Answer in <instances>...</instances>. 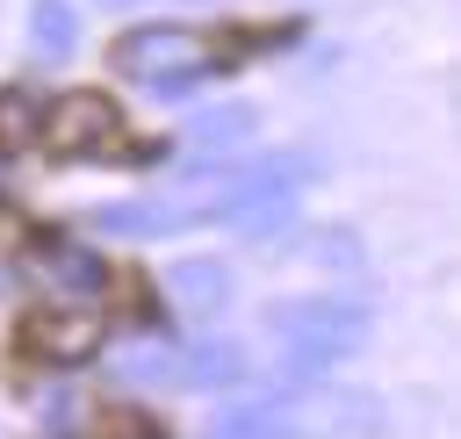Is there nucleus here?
<instances>
[{"label":"nucleus","mask_w":461,"mask_h":439,"mask_svg":"<svg viewBox=\"0 0 461 439\" xmlns=\"http://www.w3.org/2000/svg\"><path fill=\"white\" fill-rule=\"evenodd\" d=\"M209 439H295V432H288V417L274 403H238V410H223L209 425Z\"/></svg>","instance_id":"9b49d317"},{"label":"nucleus","mask_w":461,"mask_h":439,"mask_svg":"<svg viewBox=\"0 0 461 439\" xmlns=\"http://www.w3.org/2000/svg\"><path fill=\"white\" fill-rule=\"evenodd\" d=\"M115 374H122V381H137V389H151V381H173V345H144V353H130Z\"/></svg>","instance_id":"4468645a"},{"label":"nucleus","mask_w":461,"mask_h":439,"mask_svg":"<svg viewBox=\"0 0 461 439\" xmlns=\"http://www.w3.org/2000/svg\"><path fill=\"white\" fill-rule=\"evenodd\" d=\"M115 130H122V115H115L108 94H58V101H43V137L36 144H50L58 158H94V151L115 144Z\"/></svg>","instance_id":"7ed1b4c3"},{"label":"nucleus","mask_w":461,"mask_h":439,"mask_svg":"<svg viewBox=\"0 0 461 439\" xmlns=\"http://www.w3.org/2000/svg\"><path fill=\"white\" fill-rule=\"evenodd\" d=\"M166 295H173L187 317H209V309H223L230 273H223V259H180V266H166Z\"/></svg>","instance_id":"423d86ee"},{"label":"nucleus","mask_w":461,"mask_h":439,"mask_svg":"<svg viewBox=\"0 0 461 439\" xmlns=\"http://www.w3.org/2000/svg\"><path fill=\"white\" fill-rule=\"evenodd\" d=\"M43 137V94L36 86H7L0 94V151H29Z\"/></svg>","instance_id":"1a4fd4ad"},{"label":"nucleus","mask_w":461,"mask_h":439,"mask_svg":"<svg viewBox=\"0 0 461 439\" xmlns=\"http://www.w3.org/2000/svg\"><path fill=\"white\" fill-rule=\"evenodd\" d=\"M29 43H36V58H72L79 14H72L65 0H36V7H29Z\"/></svg>","instance_id":"9d476101"},{"label":"nucleus","mask_w":461,"mask_h":439,"mask_svg":"<svg viewBox=\"0 0 461 439\" xmlns=\"http://www.w3.org/2000/svg\"><path fill=\"white\" fill-rule=\"evenodd\" d=\"M108 7H122V0H108Z\"/></svg>","instance_id":"dca6fc26"},{"label":"nucleus","mask_w":461,"mask_h":439,"mask_svg":"<svg viewBox=\"0 0 461 439\" xmlns=\"http://www.w3.org/2000/svg\"><path fill=\"white\" fill-rule=\"evenodd\" d=\"M101 338H108V324L94 317V309H43L36 324H29V345L43 353V360H94L101 353Z\"/></svg>","instance_id":"39448f33"},{"label":"nucleus","mask_w":461,"mask_h":439,"mask_svg":"<svg viewBox=\"0 0 461 439\" xmlns=\"http://www.w3.org/2000/svg\"><path fill=\"white\" fill-rule=\"evenodd\" d=\"M245 137H252V108H209V115L187 122V144H194L202 158H230Z\"/></svg>","instance_id":"6e6552de"},{"label":"nucleus","mask_w":461,"mask_h":439,"mask_svg":"<svg viewBox=\"0 0 461 439\" xmlns=\"http://www.w3.org/2000/svg\"><path fill=\"white\" fill-rule=\"evenodd\" d=\"M303 252H310L317 266H331V273H360V237H353V230H317Z\"/></svg>","instance_id":"f8f14e48"},{"label":"nucleus","mask_w":461,"mask_h":439,"mask_svg":"<svg viewBox=\"0 0 461 439\" xmlns=\"http://www.w3.org/2000/svg\"><path fill=\"white\" fill-rule=\"evenodd\" d=\"M274 345H281V396H310L324 367H339V353H353L367 338V309L339 302V295H310V302H274L267 309Z\"/></svg>","instance_id":"f257e3e1"},{"label":"nucleus","mask_w":461,"mask_h":439,"mask_svg":"<svg viewBox=\"0 0 461 439\" xmlns=\"http://www.w3.org/2000/svg\"><path fill=\"white\" fill-rule=\"evenodd\" d=\"M115 72L122 79H144L158 101H180L187 86H202L216 72V58L202 50L194 29H173V22H151V29H130L115 43Z\"/></svg>","instance_id":"f03ea898"},{"label":"nucleus","mask_w":461,"mask_h":439,"mask_svg":"<svg viewBox=\"0 0 461 439\" xmlns=\"http://www.w3.org/2000/svg\"><path fill=\"white\" fill-rule=\"evenodd\" d=\"M238 374H245V353L230 338H202V345L173 353V381L180 389H230Z\"/></svg>","instance_id":"0eeeda50"},{"label":"nucleus","mask_w":461,"mask_h":439,"mask_svg":"<svg viewBox=\"0 0 461 439\" xmlns=\"http://www.w3.org/2000/svg\"><path fill=\"white\" fill-rule=\"evenodd\" d=\"M317 425H324V432H375L382 410H375L367 396H331V403L317 410Z\"/></svg>","instance_id":"ddd939ff"},{"label":"nucleus","mask_w":461,"mask_h":439,"mask_svg":"<svg viewBox=\"0 0 461 439\" xmlns=\"http://www.w3.org/2000/svg\"><path fill=\"white\" fill-rule=\"evenodd\" d=\"M29 281H36L50 302H72V309H86V302L108 288V266H101L86 245H72V237H50V245H36V252H29Z\"/></svg>","instance_id":"20e7f679"},{"label":"nucleus","mask_w":461,"mask_h":439,"mask_svg":"<svg viewBox=\"0 0 461 439\" xmlns=\"http://www.w3.org/2000/svg\"><path fill=\"white\" fill-rule=\"evenodd\" d=\"M101 439H166V432H158L151 417H108V425H101Z\"/></svg>","instance_id":"2eb2a0df"}]
</instances>
